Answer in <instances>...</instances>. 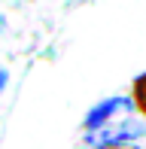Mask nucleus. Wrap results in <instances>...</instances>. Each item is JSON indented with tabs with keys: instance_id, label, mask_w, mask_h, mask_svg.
<instances>
[{
	"instance_id": "f257e3e1",
	"label": "nucleus",
	"mask_w": 146,
	"mask_h": 149,
	"mask_svg": "<svg viewBox=\"0 0 146 149\" xmlns=\"http://www.w3.org/2000/svg\"><path fill=\"white\" fill-rule=\"evenodd\" d=\"M125 104H128L125 97H110V100H104V104H97L95 110H91L88 116H85V125H82V128H85L88 134L101 131V128H104V125L110 122V116H113V113H119V110H122Z\"/></svg>"
},
{
	"instance_id": "f03ea898",
	"label": "nucleus",
	"mask_w": 146,
	"mask_h": 149,
	"mask_svg": "<svg viewBox=\"0 0 146 149\" xmlns=\"http://www.w3.org/2000/svg\"><path fill=\"white\" fill-rule=\"evenodd\" d=\"M140 134H146L143 125H137V122H122V125H113L101 128V134H97V143H113V140H134L140 137Z\"/></svg>"
},
{
	"instance_id": "7ed1b4c3",
	"label": "nucleus",
	"mask_w": 146,
	"mask_h": 149,
	"mask_svg": "<svg viewBox=\"0 0 146 149\" xmlns=\"http://www.w3.org/2000/svg\"><path fill=\"white\" fill-rule=\"evenodd\" d=\"M134 100H137V107L146 113V73H140V76L134 79Z\"/></svg>"
},
{
	"instance_id": "20e7f679",
	"label": "nucleus",
	"mask_w": 146,
	"mask_h": 149,
	"mask_svg": "<svg viewBox=\"0 0 146 149\" xmlns=\"http://www.w3.org/2000/svg\"><path fill=\"white\" fill-rule=\"evenodd\" d=\"M97 149H137V146L128 143V140H113V143H101Z\"/></svg>"
},
{
	"instance_id": "39448f33",
	"label": "nucleus",
	"mask_w": 146,
	"mask_h": 149,
	"mask_svg": "<svg viewBox=\"0 0 146 149\" xmlns=\"http://www.w3.org/2000/svg\"><path fill=\"white\" fill-rule=\"evenodd\" d=\"M6 79H9V76H6V70H3V67H0V91L6 88Z\"/></svg>"
},
{
	"instance_id": "423d86ee",
	"label": "nucleus",
	"mask_w": 146,
	"mask_h": 149,
	"mask_svg": "<svg viewBox=\"0 0 146 149\" xmlns=\"http://www.w3.org/2000/svg\"><path fill=\"white\" fill-rule=\"evenodd\" d=\"M0 31H3V18H0Z\"/></svg>"
}]
</instances>
